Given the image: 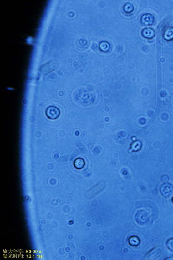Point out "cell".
Listing matches in <instances>:
<instances>
[{
	"mask_svg": "<svg viewBox=\"0 0 173 260\" xmlns=\"http://www.w3.org/2000/svg\"><path fill=\"white\" fill-rule=\"evenodd\" d=\"M105 186H106V184L104 182H100L87 192L86 194V197L88 199L92 198L93 197L102 191L105 188Z\"/></svg>",
	"mask_w": 173,
	"mask_h": 260,
	"instance_id": "cell-1",
	"label": "cell"
},
{
	"mask_svg": "<svg viewBox=\"0 0 173 260\" xmlns=\"http://www.w3.org/2000/svg\"><path fill=\"white\" fill-rule=\"evenodd\" d=\"M160 191L164 197H170L173 194V186L170 183H164L160 187Z\"/></svg>",
	"mask_w": 173,
	"mask_h": 260,
	"instance_id": "cell-2",
	"label": "cell"
},
{
	"mask_svg": "<svg viewBox=\"0 0 173 260\" xmlns=\"http://www.w3.org/2000/svg\"><path fill=\"white\" fill-rule=\"evenodd\" d=\"M60 110L57 107L50 106L46 109V114L48 118L52 120L56 119L60 116Z\"/></svg>",
	"mask_w": 173,
	"mask_h": 260,
	"instance_id": "cell-3",
	"label": "cell"
},
{
	"mask_svg": "<svg viewBox=\"0 0 173 260\" xmlns=\"http://www.w3.org/2000/svg\"><path fill=\"white\" fill-rule=\"evenodd\" d=\"M85 165V162L83 159L78 158L74 162V166L76 168L80 169L82 168Z\"/></svg>",
	"mask_w": 173,
	"mask_h": 260,
	"instance_id": "cell-4",
	"label": "cell"
},
{
	"mask_svg": "<svg viewBox=\"0 0 173 260\" xmlns=\"http://www.w3.org/2000/svg\"><path fill=\"white\" fill-rule=\"evenodd\" d=\"M130 242L131 245L137 246L140 244V241L138 237L133 236L130 239Z\"/></svg>",
	"mask_w": 173,
	"mask_h": 260,
	"instance_id": "cell-5",
	"label": "cell"
},
{
	"mask_svg": "<svg viewBox=\"0 0 173 260\" xmlns=\"http://www.w3.org/2000/svg\"><path fill=\"white\" fill-rule=\"evenodd\" d=\"M109 45L106 42L103 41L100 44V48L101 50L104 52L108 51L109 48Z\"/></svg>",
	"mask_w": 173,
	"mask_h": 260,
	"instance_id": "cell-6",
	"label": "cell"
},
{
	"mask_svg": "<svg viewBox=\"0 0 173 260\" xmlns=\"http://www.w3.org/2000/svg\"><path fill=\"white\" fill-rule=\"evenodd\" d=\"M133 6L130 3H127L126 4L124 7V10L126 13H130L133 11Z\"/></svg>",
	"mask_w": 173,
	"mask_h": 260,
	"instance_id": "cell-7",
	"label": "cell"
},
{
	"mask_svg": "<svg viewBox=\"0 0 173 260\" xmlns=\"http://www.w3.org/2000/svg\"><path fill=\"white\" fill-rule=\"evenodd\" d=\"M167 248L173 252V238H171L167 241L166 243Z\"/></svg>",
	"mask_w": 173,
	"mask_h": 260,
	"instance_id": "cell-8",
	"label": "cell"
},
{
	"mask_svg": "<svg viewBox=\"0 0 173 260\" xmlns=\"http://www.w3.org/2000/svg\"><path fill=\"white\" fill-rule=\"evenodd\" d=\"M111 110L109 106L105 107L104 108V110L105 112H109Z\"/></svg>",
	"mask_w": 173,
	"mask_h": 260,
	"instance_id": "cell-9",
	"label": "cell"
},
{
	"mask_svg": "<svg viewBox=\"0 0 173 260\" xmlns=\"http://www.w3.org/2000/svg\"><path fill=\"white\" fill-rule=\"evenodd\" d=\"M103 102L105 104H108L109 102V100L107 98H105L103 100Z\"/></svg>",
	"mask_w": 173,
	"mask_h": 260,
	"instance_id": "cell-10",
	"label": "cell"
},
{
	"mask_svg": "<svg viewBox=\"0 0 173 260\" xmlns=\"http://www.w3.org/2000/svg\"><path fill=\"white\" fill-rule=\"evenodd\" d=\"M104 97V96L102 94H99L98 95V98L99 100H102Z\"/></svg>",
	"mask_w": 173,
	"mask_h": 260,
	"instance_id": "cell-11",
	"label": "cell"
},
{
	"mask_svg": "<svg viewBox=\"0 0 173 260\" xmlns=\"http://www.w3.org/2000/svg\"><path fill=\"white\" fill-rule=\"evenodd\" d=\"M172 203H173V196L172 199Z\"/></svg>",
	"mask_w": 173,
	"mask_h": 260,
	"instance_id": "cell-12",
	"label": "cell"
}]
</instances>
